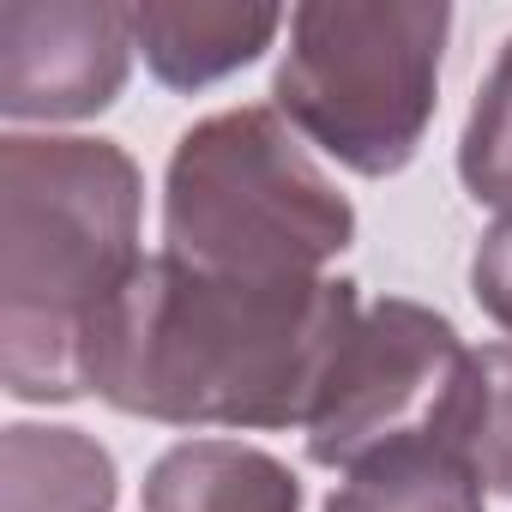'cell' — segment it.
Listing matches in <instances>:
<instances>
[{
	"mask_svg": "<svg viewBox=\"0 0 512 512\" xmlns=\"http://www.w3.org/2000/svg\"><path fill=\"white\" fill-rule=\"evenodd\" d=\"M356 314L350 278H217L157 253L97 332L91 392L169 428H308Z\"/></svg>",
	"mask_w": 512,
	"mask_h": 512,
	"instance_id": "6da1fadb",
	"label": "cell"
},
{
	"mask_svg": "<svg viewBox=\"0 0 512 512\" xmlns=\"http://www.w3.org/2000/svg\"><path fill=\"white\" fill-rule=\"evenodd\" d=\"M145 175L115 139H0V380L19 404L91 392V350L139 278Z\"/></svg>",
	"mask_w": 512,
	"mask_h": 512,
	"instance_id": "7a4b0ae2",
	"label": "cell"
},
{
	"mask_svg": "<svg viewBox=\"0 0 512 512\" xmlns=\"http://www.w3.org/2000/svg\"><path fill=\"white\" fill-rule=\"evenodd\" d=\"M356 241V205L266 109L193 121L163 175V253L217 278H326Z\"/></svg>",
	"mask_w": 512,
	"mask_h": 512,
	"instance_id": "3957f363",
	"label": "cell"
},
{
	"mask_svg": "<svg viewBox=\"0 0 512 512\" xmlns=\"http://www.w3.org/2000/svg\"><path fill=\"white\" fill-rule=\"evenodd\" d=\"M446 37V0H308L290 13L272 109L350 175H398L434 127Z\"/></svg>",
	"mask_w": 512,
	"mask_h": 512,
	"instance_id": "277c9868",
	"label": "cell"
},
{
	"mask_svg": "<svg viewBox=\"0 0 512 512\" xmlns=\"http://www.w3.org/2000/svg\"><path fill=\"white\" fill-rule=\"evenodd\" d=\"M470 380V350L458 326L410 296H386L356 314L320 404L308 416V458L326 470H356L362 458L416 440L452 434L458 398Z\"/></svg>",
	"mask_w": 512,
	"mask_h": 512,
	"instance_id": "5b68a950",
	"label": "cell"
},
{
	"mask_svg": "<svg viewBox=\"0 0 512 512\" xmlns=\"http://www.w3.org/2000/svg\"><path fill=\"white\" fill-rule=\"evenodd\" d=\"M133 7L115 0H7L0 7V115L85 121L133 73Z\"/></svg>",
	"mask_w": 512,
	"mask_h": 512,
	"instance_id": "8992f818",
	"label": "cell"
},
{
	"mask_svg": "<svg viewBox=\"0 0 512 512\" xmlns=\"http://www.w3.org/2000/svg\"><path fill=\"white\" fill-rule=\"evenodd\" d=\"M284 25H290L284 7H199V0H145V7H133V43L157 73V85L169 91H205L253 67Z\"/></svg>",
	"mask_w": 512,
	"mask_h": 512,
	"instance_id": "52a82bcc",
	"label": "cell"
},
{
	"mask_svg": "<svg viewBox=\"0 0 512 512\" xmlns=\"http://www.w3.org/2000/svg\"><path fill=\"white\" fill-rule=\"evenodd\" d=\"M145 512H302V476L247 440H181L145 470Z\"/></svg>",
	"mask_w": 512,
	"mask_h": 512,
	"instance_id": "ba28073f",
	"label": "cell"
},
{
	"mask_svg": "<svg viewBox=\"0 0 512 512\" xmlns=\"http://www.w3.org/2000/svg\"><path fill=\"white\" fill-rule=\"evenodd\" d=\"M121 470L109 446L79 428L13 422L0 434V506L7 512H115Z\"/></svg>",
	"mask_w": 512,
	"mask_h": 512,
	"instance_id": "9c48e42d",
	"label": "cell"
},
{
	"mask_svg": "<svg viewBox=\"0 0 512 512\" xmlns=\"http://www.w3.org/2000/svg\"><path fill=\"white\" fill-rule=\"evenodd\" d=\"M326 512H488V506L464 446L452 434H416L344 470Z\"/></svg>",
	"mask_w": 512,
	"mask_h": 512,
	"instance_id": "30bf717a",
	"label": "cell"
},
{
	"mask_svg": "<svg viewBox=\"0 0 512 512\" xmlns=\"http://www.w3.org/2000/svg\"><path fill=\"white\" fill-rule=\"evenodd\" d=\"M452 440L476 464L482 488L512 494V344L470 350V380L452 416Z\"/></svg>",
	"mask_w": 512,
	"mask_h": 512,
	"instance_id": "8fae6325",
	"label": "cell"
},
{
	"mask_svg": "<svg viewBox=\"0 0 512 512\" xmlns=\"http://www.w3.org/2000/svg\"><path fill=\"white\" fill-rule=\"evenodd\" d=\"M458 181L470 187L476 205L512 211V37L500 43L494 67L470 103L464 139H458Z\"/></svg>",
	"mask_w": 512,
	"mask_h": 512,
	"instance_id": "7c38bea8",
	"label": "cell"
},
{
	"mask_svg": "<svg viewBox=\"0 0 512 512\" xmlns=\"http://www.w3.org/2000/svg\"><path fill=\"white\" fill-rule=\"evenodd\" d=\"M470 296H476V308L512 338V211H506L500 223H488L482 241H476V260H470Z\"/></svg>",
	"mask_w": 512,
	"mask_h": 512,
	"instance_id": "4fadbf2b",
	"label": "cell"
}]
</instances>
